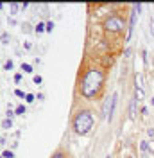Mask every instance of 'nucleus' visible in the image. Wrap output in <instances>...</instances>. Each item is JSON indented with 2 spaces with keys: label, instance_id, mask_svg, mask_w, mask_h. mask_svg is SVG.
<instances>
[{
  "label": "nucleus",
  "instance_id": "72a5a7b5",
  "mask_svg": "<svg viewBox=\"0 0 154 158\" xmlns=\"http://www.w3.org/2000/svg\"><path fill=\"white\" fill-rule=\"evenodd\" d=\"M151 104H152V106H154V97H152V99H151Z\"/></svg>",
  "mask_w": 154,
  "mask_h": 158
},
{
  "label": "nucleus",
  "instance_id": "6ab92c4d",
  "mask_svg": "<svg viewBox=\"0 0 154 158\" xmlns=\"http://www.w3.org/2000/svg\"><path fill=\"white\" fill-rule=\"evenodd\" d=\"M34 99H36V95H34V94H27V95H25V102H27V104H30V102H34Z\"/></svg>",
  "mask_w": 154,
  "mask_h": 158
},
{
  "label": "nucleus",
  "instance_id": "9d476101",
  "mask_svg": "<svg viewBox=\"0 0 154 158\" xmlns=\"http://www.w3.org/2000/svg\"><path fill=\"white\" fill-rule=\"evenodd\" d=\"M34 32H38V34L45 32V22H38V25L34 27Z\"/></svg>",
  "mask_w": 154,
  "mask_h": 158
},
{
  "label": "nucleus",
  "instance_id": "0eeeda50",
  "mask_svg": "<svg viewBox=\"0 0 154 158\" xmlns=\"http://www.w3.org/2000/svg\"><path fill=\"white\" fill-rule=\"evenodd\" d=\"M149 148H151V140H142V142H140V153H142L144 156L149 153Z\"/></svg>",
  "mask_w": 154,
  "mask_h": 158
},
{
  "label": "nucleus",
  "instance_id": "c9c22d12",
  "mask_svg": "<svg viewBox=\"0 0 154 158\" xmlns=\"http://www.w3.org/2000/svg\"><path fill=\"white\" fill-rule=\"evenodd\" d=\"M106 158H111V155H107V156H106Z\"/></svg>",
  "mask_w": 154,
  "mask_h": 158
},
{
  "label": "nucleus",
  "instance_id": "cd10ccee",
  "mask_svg": "<svg viewBox=\"0 0 154 158\" xmlns=\"http://www.w3.org/2000/svg\"><path fill=\"white\" fill-rule=\"evenodd\" d=\"M129 56H131V49L127 47V49L124 50V58H129Z\"/></svg>",
  "mask_w": 154,
  "mask_h": 158
},
{
  "label": "nucleus",
  "instance_id": "4468645a",
  "mask_svg": "<svg viewBox=\"0 0 154 158\" xmlns=\"http://www.w3.org/2000/svg\"><path fill=\"white\" fill-rule=\"evenodd\" d=\"M52 31H54V22L52 20L45 22V32H52Z\"/></svg>",
  "mask_w": 154,
  "mask_h": 158
},
{
  "label": "nucleus",
  "instance_id": "2eb2a0df",
  "mask_svg": "<svg viewBox=\"0 0 154 158\" xmlns=\"http://www.w3.org/2000/svg\"><path fill=\"white\" fill-rule=\"evenodd\" d=\"M25 111H27V110H25V106H23V104H18V106L14 108V113H16V115H23Z\"/></svg>",
  "mask_w": 154,
  "mask_h": 158
},
{
  "label": "nucleus",
  "instance_id": "f704fd0d",
  "mask_svg": "<svg viewBox=\"0 0 154 158\" xmlns=\"http://www.w3.org/2000/svg\"><path fill=\"white\" fill-rule=\"evenodd\" d=\"M2 7H4V4H2V2H0V11H2Z\"/></svg>",
  "mask_w": 154,
  "mask_h": 158
},
{
  "label": "nucleus",
  "instance_id": "4be33fe9",
  "mask_svg": "<svg viewBox=\"0 0 154 158\" xmlns=\"http://www.w3.org/2000/svg\"><path fill=\"white\" fill-rule=\"evenodd\" d=\"M52 158H67V155H65L63 151H56V153L52 155Z\"/></svg>",
  "mask_w": 154,
  "mask_h": 158
},
{
  "label": "nucleus",
  "instance_id": "b1692460",
  "mask_svg": "<svg viewBox=\"0 0 154 158\" xmlns=\"http://www.w3.org/2000/svg\"><path fill=\"white\" fill-rule=\"evenodd\" d=\"M32 81H34V85H41V83H43V77H41V76H34Z\"/></svg>",
  "mask_w": 154,
  "mask_h": 158
},
{
  "label": "nucleus",
  "instance_id": "6e6552de",
  "mask_svg": "<svg viewBox=\"0 0 154 158\" xmlns=\"http://www.w3.org/2000/svg\"><path fill=\"white\" fill-rule=\"evenodd\" d=\"M135 99L140 102V101H144L145 99V92L144 88H140V86H135Z\"/></svg>",
  "mask_w": 154,
  "mask_h": 158
},
{
  "label": "nucleus",
  "instance_id": "c756f323",
  "mask_svg": "<svg viewBox=\"0 0 154 158\" xmlns=\"http://www.w3.org/2000/svg\"><path fill=\"white\" fill-rule=\"evenodd\" d=\"M149 153H154V140H151V148H149Z\"/></svg>",
  "mask_w": 154,
  "mask_h": 158
},
{
  "label": "nucleus",
  "instance_id": "f03ea898",
  "mask_svg": "<svg viewBox=\"0 0 154 158\" xmlns=\"http://www.w3.org/2000/svg\"><path fill=\"white\" fill-rule=\"evenodd\" d=\"M93 124H95V118H93V111L91 110H79L74 115V118H72V128L81 137L88 135L93 129Z\"/></svg>",
  "mask_w": 154,
  "mask_h": 158
},
{
  "label": "nucleus",
  "instance_id": "e433bc0d",
  "mask_svg": "<svg viewBox=\"0 0 154 158\" xmlns=\"http://www.w3.org/2000/svg\"><path fill=\"white\" fill-rule=\"evenodd\" d=\"M0 140H2V137H0Z\"/></svg>",
  "mask_w": 154,
  "mask_h": 158
},
{
  "label": "nucleus",
  "instance_id": "2f4dec72",
  "mask_svg": "<svg viewBox=\"0 0 154 158\" xmlns=\"http://www.w3.org/2000/svg\"><path fill=\"white\" fill-rule=\"evenodd\" d=\"M36 99H38V101H43V99H45V95H43V94H38V95H36Z\"/></svg>",
  "mask_w": 154,
  "mask_h": 158
},
{
  "label": "nucleus",
  "instance_id": "aec40b11",
  "mask_svg": "<svg viewBox=\"0 0 154 158\" xmlns=\"http://www.w3.org/2000/svg\"><path fill=\"white\" fill-rule=\"evenodd\" d=\"M0 40H2V43H9V34L7 32H2L0 34Z\"/></svg>",
  "mask_w": 154,
  "mask_h": 158
},
{
  "label": "nucleus",
  "instance_id": "c85d7f7f",
  "mask_svg": "<svg viewBox=\"0 0 154 158\" xmlns=\"http://www.w3.org/2000/svg\"><path fill=\"white\" fill-rule=\"evenodd\" d=\"M147 135L154 138V128H149V129H147Z\"/></svg>",
  "mask_w": 154,
  "mask_h": 158
},
{
  "label": "nucleus",
  "instance_id": "5701e85b",
  "mask_svg": "<svg viewBox=\"0 0 154 158\" xmlns=\"http://www.w3.org/2000/svg\"><path fill=\"white\" fill-rule=\"evenodd\" d=\"M14 95H16V97H23V99H25V95H27V94H23V90L16 88V90H14Z\"/></svg>",
  "mask_w": 154,
  "mask_h": 158
},
{
  "label": "nucleus",
  "instance_id": "f8f14e48",
  "mask_svg": "<svg viewBox=\"0 0 154 158\" xmlns=\"http://www.w3.org/2000/svg\"><path fill=\"white\" fill-rule=\"evenodd\" d=\"M2 128L4 129H11L13 128V120H11V118H4V120H2Z\"/></svg>",
  "mask_w": 154,
  "mask_h": 158
},
{
  "label": "nucleus",
  "instance_id": "9b49d317",
  "mask_svg": "<svg viewBox=\"0 0 154 158\" xmlns=\"http://www.w3.org/2000/svg\"><path fill=\"white\" fill-rule=\"evenodd\" d=\"M135 83H136V86L142 88V86H144V76H142V74H136L135 76Z\"/></svg>",
  "mask_w": 154,
  "mask_h": 158
},
{
  "label": "nucleus",
  "instance_id": "f3484780",
  "mask_svg": "<svg viewBox=\"0 0 154 158\" xmlns=\"http://www.w3.org/2000/svg\"><path fill=\"white\" fill-rule=\"evenodd\" d=\"M2 158H14V153H13L11 149H6V151L2 153Z\"/></svg>",
  "mask_w": 154,
  "mask_h": 158
},
{
  "label": "nucleus",
  "instance_id": "412c9836",
  "mask_svg": "<svg viewBox=\"0 0 154 158\" xmlns=\"http://www.w3.org/2000/svg\"><path fill=\"white\" fill-rule=\"evenodd\" d=\"M16 113H14V110H11V108H7V111H6V118H11L13 120V117H14Z\"/></svg>",
  "mask_w": 154,
  "mask_h": 158
},
{
  "label": "nucleus",
  "instance_id": "dca6fc26",
  "mask_svg": "<svg viewBox=\"0 0 154 158\" xmlns=\"http://www.w3.org/2000/svg\"><path fill=\"white\" fill-rule=\"evenodd\" d=\"M22 31H23L25 34H29V32H32V29H30V23H27V22H23V23H22Z\"/></svg>",
  "mask_w": 154,
  "mask_h": 158
},
{
  "label": "nucleus",
  "instance_id": "423d86ee",
  "mask_svg": "<svg viewBox=\"0 0 154 158\" xmlns=\"http://www.w3.org/2000/svg\"><path fill=\"white\" fill-rule=\"evenodd\" d=\"M136 104H138V101L133 97L131 99V102H129V118H131V120L136 118V113H138V111H136Z\"/></svg>",
  "mask_w": 154,
  "mask_h": 158
},
{
  "label": "nucleus",
  "instance_id": "473e14b6",
  "mask_svg": "<svg viewBox=\"0 0 154 158\" xmlns=\"http://www.w3.org/2000/svg\"><path fill=\"white\" fill-rule=\"evenodd\" d=\"M30 47H32V43H30V41H25V49L29 50V49H30Z\"/></svg>",
  "mask_w": 154,
  "mask_h": 158
},
{
  "label": "nucleus",
  "instance_id": "7c9ffc66",
  "mask_svg": "<svg viewBox=\"0 0 154 158\" xmlns=\"http://www.w3.org/2000/svg\"><path fill=\"white\" fill-rule=\"evenodd\" d=\"M20 7H22V9H27V7H29V4H27V2H23V4H20Z\"/></svg>",
  "mask_w": 154,
  "mask_h": 158
},
{
  "label": "nucleus",
  "instance_id": "f257e3e1",
  "mask_svg": "<svg viewBox=\"0 0 154 158\" xmlns=\"http://www.w3.org/2000/svg\"><path fill=\"white\" fill-rule=\"evenodd\" d=\"M104 79L106 74L104 70L99 69V67H90L84 70L83 77H81V95L84 99H93L99 95V92L104 86Z\"/></svg>",
  "mask_w": 154,
  "mask_h": 158
},
{
  "label": "nucleus",
  "instance_id": "bb28decb",
  "mask_svg": "<svg viewBox=\"0 0 154 158\" xmlns=\"http://www.w3.org/2000/svg\"><path fill=\"white\" fill-rule=\"evenodd\" d=\"M14 83H20V81H22V74H14Z\"/></svg>",
  "mask_w": 154,
  "mask_h": 158
},
{
  "label": "nucleus",
  "instance_id": "4c0bfd02",
  "mask_svg": "<svg viewBox=\"0 0 154 158\" xmlns=\"http://www.w3.org/2000/svg\"><path fill=\"white\" fill-rule=\"evenodd\" d=\"M0 158H2V156H0Z\"/></svg>",
  "mask_w": 154,
  "mask_h": 158
},
{
  "label": "nucleus",
  "instance_id": "20e7f679",
  "mask_svg": "<svg viewBox=\"0 0 154 158\" xmlns=\"http://www.w3.org/2000/svg\"><path fill=\"white\" fill-rule=\"evenodd\" d=\"M142 11V4H135L133 6V11H131V16H129V27H127V36H125V41H129L131 36H133V31H135V25H136V18Z\"/></svg>",
  "mask_w": 154,
  "mask_h": 158
},
{
  "label": "nucleus",
  "instance_id": "39448f33",
  "mask_svg": "<svg viewBox=\"0 0 154 158\" xmlns=\"http://www.w3.org/2000/svg\"><path fill=\"white\" fill-rule=\"evenodd\" d=\"M109 104H111V97H107L106 101H104V104H102V110H100V115H102V118L109 117Z\"/></svg>",
  "mask_w": 154,
  "mask_h": 158
},
{
  "label": "nucleus",
  "instance_id": "a211bd4d",
  "mask_svg": "<svg viewBox=\"0 0 154 158\" xmlns=\"http://www.w3.org/2000/svg\"><path fill=\"white\" fill-rule=\"evenodd\" d=\"M13 67H14L13 59H7V61H6V65H4V70H13Z\"/></svg>",
  "mask_w": 154,
  "mask_h": 158
},
{
  "label": "nucleus",
  "instance_id": "393cba45",
  "mask_svg": "<svg viewBox=\"0 0 154 158\" xmlns=\"http://www.w3.org/2000/svg\"><path fill=\"white\" fill-rule=\"evenodd\" d=\"M140 113H142V115H149V108H147V106H142Z\"/></svg>",
  "mask_w": 154,
  "mask_h": 158
},
{
  "label": "nucleus",
  "instance_id": "1a4fd4ad",
  "mask_svg": "<svg viewBox=\"0 0 154 158\" xmlns=\"http://www.w3.org/2000/svg\"><path fill=\"white\" fill-rule=\"evenodd\" d=\"M20 9H22V7H20L18 2H11V4H9V11H11V15H13V16H14V15H18Z\"/></svg>",
  "mask_w": 154,
  "mask_h": 158
},
{
  "label": "nucleus",
  "instance_id": "a878e982",
  "mask_svg": "<svg viewBox=\"0 0 154 158\" xmlns=\"http://www.w3.org/2000/svg\"><path fill=\"white\" fill-rule=\"evenodd\" d=\"M149 23H151V34H152V38H154V18H151Z\"/></svg>",
  "mask_w": 154,
  "mask_h": 158
},
{
  "label": "nucleus",
  "instance_id": "ddd939ff",
  "mask_svg": "<svg viewBox=\"0 0 154 158\" xmlns=\"http://www.w3.org/2000/svg\"><path fill=\"white\" fill-rule=\"evenodd\" d=\"M22 70L25 72V74H32L34 70H32V65H29V63H22Z\"/></svg>",
  "mask_w": 154,
  "mask_h": 158
},
{
  "label": "nucleus",
  "instance_id": "7ed1b4c3",
  "mask_svg": "<svg viewBox=\"0 0 154 158\" xmlns=\"http://www.w3.org/2000/svg\"><path fill=\"white\" fill-rule=\"evenodd\" d=\"M104 31L107 32H122L125 29V18H122L120 15H109L104 23H102Z\"/></svg>",
  "mask_w": 154,
  "mask_h": 158
}]
</instances>
